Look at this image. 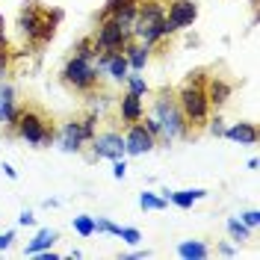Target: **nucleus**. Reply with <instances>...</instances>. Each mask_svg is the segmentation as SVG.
<instances>
[{
    "mask_svg": "<svg viewBox=\"0 0 260 260\" xmlns=\"http://www.w3.org/2000/svg\"><path fill=\"white\" fill-rule=\"evenodd\" d=\"M204 80H207V74L201 68H195L178 89V95H175L180 113L186 115V121L195 124V127H204L210 121V101L204 95Z\"/></svg>",
    "mask_w": 260,
    "mask_h": 260,
    "instance_id": "obj_1",
    "label": "nucleus"
},
{
    "mask_svg": "<svg viewBox=\"0 0 260 260\" xmlns=\"http://www.w3.org/2000/svg\"><path fill=\"white\" fill-rule=\"evenodd\" d=\"M154 115H157V121H160L162 139H166V142L189 136V121H186V115L180 113V107H178V101H175V92H172V89H162L160 98L154 101Z\"/></svg>",
    "mask_w": 260,
    "mask_h": 260,
    "instance_id": "obj_2",
    "label": "nucleus"
},
{
    "mask_svg": "<svg viewBox=\"0 0 260 260\" xmlns=\"http://www.w3.org/2000/svg\"><path fill=\"white\" fill-rule=\"evenodd\" d=\"M12 133H15L18 139H24L27 145H32V148H48L50 142H53V136H56L53 124H50L39 110H21Z\"/></svg>",
    "mask_w": 260,
    "mask_h": 260,
    "instance_id": "obj_3",
    "label": "nucleus"
},
{
    "mask_svg": "<svg viewBox=\"0 0 260 260\" xmlns=\"http://www.w3.org/2000/svg\"><path fill=\"white\" fill-rule=\"evenodd\" d=\"M101 80L95 62L89 59H80V56H71L62 68V83L68 89H77V92H92Z\"/></svg>",
    "mask_w": 260,
    "mask_h": 260,
    "instance_id": "obj_4",
    "label": "nucleus"
},
{
    "mask_svg": "<svg viewBox=\"0 0 260 260\" xmlns=\"http://www.w3.org/2000/svg\"><path fill=\"white\" fill-rule=\"evenodd\" d=\"M95 39L98 50H107V53H118V50H124L130 39V30H124L115 18H101V24H98V32L92 36Z\"/></svg>",
    "mask_w": 260,
    "mask_h": 260,
    "instance_id": "obj_5",
    "label": "nucleus"
},
{
    "mask_svg": "<svg viewBox=\"0 0 260 260\" xmlns=\"http://www.w3.org/2000/svg\"><path fill=\"white\" fill-rule=\"evenodd\" d=\"M154 145H157V139L145 130L142 118H139V121H133V124H127V133H124V154L139 157V154L154 151Z\"/></svg>",
    "mask_w": 260,
    "mask_h": 260,
    "instance_id": "obj_6",
    "label": "nucleus"
},
{
    "mask_svg": "<svg viewBox=\"0 0 260 260\" xmlns=\"http://www.w3.org/2000/svg\"><path fill=\"white\" fill-rule=\"evenodd\" d=\"M92 148H95V157H107V160H118L124 157V136L121 133H101L92 136Z\"/></svg>",
    "mask_w": 260,
    "mask_h": 260,
    "instance_id": "obj_7",
    "label": "nucleus"
},
{
    "mask_svg": "<svg viewBox=\"0 0 260 260\" xmlns=\"http://www.w3.org/2000/svg\"><path fill=\"white\" fill-rule=\"evenodd\" d=\"M166 18H169L178 30H186V27H192L195 18H198V6H195L192 0H172V3L166 6Z\"/></svg>",
    "mask_w": 260,
    "mask_h": 260,
    "instance_id": "obj_8",
    "label": "nucleus"
},
{
    "mask_svg": "<svg viewBox=\"0 0 260 260\" xmlns=\"http://www.w3.org/2000/svg\"><path fill=\"white\" fill-rule=\"evenodd\" d=\"M89 139H86V133H83V124L80 121H65L62 130H59V148L62 151H80Z\"/></svg>",
    "mask_w": 260,
    "mask_h": 260,
    "instance_id": "obj_9",
    "label": "nucleus"
},
{
    "mask_svg": "<svg viewBox=\"0 0 260 260\" xmlns=\"http://www.w3.org/2000/svg\"><path fill=\"white\" fill-rule=\"evenodd\" d=\"M231 92H234L231 83L222 80V77H207V80H204V95L210 101V110H219L228 98H231Z\"/></svg>",
    "mask_w": 260,
    "mask_h": 260,
    "instance_id": "obj_10",
    "label": "nucleus"
},
{
    "mask_svg": "<svg viewBox=\"0 0 260 260\" xmlns=\"http://www.w3.org/2000/svg\"><path fill=\"white\" fill-rule=\"evenodd\" d=\"M121 53L127 56V65L133 68V71H142V68L151 62V48H148L145 42H136V39H130Z\"/></svg>",
    "mask_w": 260,
    "mask_h": 260,
    "instance_id": "obj_11",
    "label": "nucleus"
},
{
    "mask_svg": "<svg viewBox=\"0 0 260 260\" xmlns=\"http://www.w3.org/2000/svg\"><path fill=\"white\" fill-rule=\"evenodd\" d=\"M39 21H42V6H36V0H30L24 9H21V18H18V27H21V36L27 39H36V30H39Z\"/></svg>",
    "mask_w": 260,
    "mask_h": 260,
    "instance_id": "obj_12",
    "label": "nucleus"
},
{
    "mask_svg": "<svg viewBox=\"0 0 260 260\" xmlns=\"http://www.w3.org/2000/svg\"><path fill=\"white\" fill-rule=\"evenodd\" d=\"M225 136L240 145H257V124L254 121H240L234 127H225Z\"/></svg>",
    "mask_w": 260,
    "mask_h": 260,
    "instance_id": "obj_13",
    "label": "nucleus"
},
{
    "mask_svg": "<svg viewBox=\"0 0 260 260\" xmlns=\"http://www.w3.org/2000/svg\"><path fill=\"white\" fill-rule=\"evenodd\" d=\"M118 113H121V121H124V124L139 121V118L145 115V110H142V98L133 95V92H124L121 104H118Z\"/></svg>",
    "mask_w": 260,
    "mask_h": 260,
    "instance_id": "obj_14",
    "label": "nucleus"
},
{
    "mask_svg": "<svg viewBox=\"0 0 260 260\" xmlns=\"http://www.w3.org/2000/svg\"><path fill=\"white\" fill-rule=\"evenodd\" d=\"M166 201H172V204H178L180 210H189L195 201H201V198H207V189H180V192H162Z\"/></svg>",
    "mask_w": 260,
    "mask_h": 260,
    "instance_id": "obj_15",
    "label": "nucleus"
},
{
    "mask_svg": "<svg viewBox=\"0 0 260 260\" xmlns=\"http://www.w3.org/2000/svg\"><path fill=\"white\" fill-rule=\"evenodd\" d=\"M104 71L113 77V80H127L130 74V65H127V56L118 50V53H110L107 56V62H104Z\"/></svg>",
    "mask_w": 260,
    "mask_h": 260,
    "instance_id": "obj_16",
    "label": "nucleus"
},
{
    "mask_svg": "<svg viewBox=\"0 0 260 260\" xmlns=\"http://www.w3.org/2000/svg\"><path fill=\"white\" fill-rule=\"evenodd\" d=\"M178 254L186 260H204L210 254V248H207V243H201V240H186V243L178 245Z\"/></svg>",
    "mask_w": 260,
    "mask_h": 260,
    "instance_id": "obj_17",
    "label": "nucleus"
},
{
    "mask_svg": "<svg viewBox=\"0 0 260 260\" xmlns=\"http://www.w3.org/2000/svg\"><path fill=\"white\" fill-rule=\"evenodd\" d=\"M56 243V231H50V228H45V231H39L36 234V240L32 243H27V257H32V254H39V251H45V248H50V245Z\"/></svg>",
    "mask_w": 260,
    "mask_h": 260,
    "instance_id": "obj_18",
    "label": "nucleus"
},
{
    "mask_svg": "<svg viewBox=\"0 0 260 260\" xmlns=\"http://www.w3.org/2000/svg\"><path fill=\"white\" fill-rule=\"evenodd\" d=\"M74 56H80V59H89V62H95V56H98V45H95V39H80V42L74 45Z\"/></svg>",
    "mask_w": 260,
    "mask_h": 260,
    "instance_id": "obj_19",
    "label": "nucleus"
},
{
    "mask_svg": "<svg viewBox=\"0 0 260 260\" xmlns=\"http://www.w3.org/2000/svg\"><path fill=\"white\" fill-rule=\"evenodd\" d=\"M166 204H169V201H166L162 195H154V192L139 195V207H142V210H166Z\"/></svg>",
    "mask_w": 260,
    "mask_h": 260,
    "instance_id": "obj_20",
    "label": "nucleus"
},
{
    "mask_svg": "<svg viewBox=\"0 0 260 260\" xmlns=\"http://www.w3.org/2000/svg\"><path fill=\"white\" fill-rule=\"evenodd\" d=\"M139 3H142V0H107L101 18H113L115 12H121V9H127V6H139Z\"/></svg>",
    "mask_w": 260,
    "mask_h": 260,
    "instance_id": "obj_21",
    "label": "nucleus"
},
{
    "mask_svg": "<svg viewBox=\"0 0 260 260\" xmlns=\"http://www.w3.org/2000/svg\"><path fill=\"white\" fill-rule=\"evenodd\" d=\"M248 231H251V228L245 225L243 219H228V234H231L237 243H245V240H248Z\"/></svg>",
    "mask_w": 260,
    "mask_h": 260,
    "instance_id": "obj_22",
    "label": "nucleus"
},
{
    "mask_svg": "<svg viewBox=\"0 0 260 260\" xmlns=\"http://www.w3.org/2000/svg\"><path fill=\"white\" fill-rule=\"evenodd\" d=\"M18 113H21V110L15 107V101H9V104H0V121H3V124H6L9 130L15 127V121H18Z\"/></svg>",
    "mask_w": 260,
    "mask_h": 260,
    "instance_id": "obj_23",
    "label": "nucleus"
},
{
    "mask_svg": "<svg viewBox=\"0 0 260 260\" xmlns=\"http://www.w3.org/2000/svg\"><path fill=\"white\" fill-rule=\"evenodd\" d=\"M74 231L80 237H92L95 234V219L92 216H74Z\"/></svg>",
    "mask_w": 260,
    "mask_h": 260,
    "instance_id": "obj_24",
    "label": "nucleus"
},
{
    "mask_svg": "<svg viewBox=\"0 0 260 260\" xmlns=\"http://www.w3.org/2000/svg\"><path fill=\"white\" fill-rule=\"evenodd\" d=\"M127 92H133V95H148V83L145 77H139V74H127Z\"/></svg>",
    "mask_w": 260,
    "mask_h": 260,
    "instance_id": "obj_25",
    "label": "nucleus"
},
{
    "mask_svg": "<svg viewBox=\"0 0 260 260\" xmlns=\"http://www.w3.org/2000/svg\"><path fill=\"white\" fill-rule=\"evenodd\" d=\"M142 124H145V130L151 133V136H154V139H162V127H160V121H157V115H154V113L148 115Z\"/></svg>",
    "mask_w": 260,
    "mask_h": 260,
    "instance_id": "obj_26",
    "label": "nucleus"
},
{
    "mask_svg": "<svg viewBox=\"0 0 260 260\" xmlns=\"http://www.w3.org/2000/svg\"><path fill=\"white\" fill-rule=\"evenodd\" d=\"M118 237H121L127 245H136L139 240H142V234H139L136 228H118Z\"/></svg>",
    "mask_w": 260,
    "mask_h": 260,
    "instance_id": "obj_27",
    "label": "nucleus"
},
{
    "mask_svg": "<svg viewBox=\"0 0 260 260\" xmlns=\"http://www.w3.org/2000/svg\"><path fill=\"white\" fill-rule=\"evenodd\" d=\"M95 231H104V234H113V237H118V225H115V222H110V219H95Z\"/></svg>",
    "mask_w": 260,
    "mask_h": 260,
    "instance_id": "obj_28",
    "label": "nucleus"
},
{
    "mask_svg": "<svg viewBox=\"0 0 260 260\" xmlns=\"http://www.w3.org/2000/svg\"><path fill=\"white\" fill-rule=\"evenodd\" d=\"M243 222H245L248 228H257V225H260V210H245V213H243Z\"/></svg>",
    "mask_w": 260,
    "mask_h": 260,
    "instance_id": "obj_29",
    "label": "nucleus"
},
{
    "mask_svg": "<svg viewBox=\"0 0 260 260\" xmlns=\"http://www.w3.org/2000/svg\"><path fill=\"white\" fill-rule=\"evenodd\" d=\"M207 130H210L213 136H225V124H222V118H210V121H207Z\"/></svg>",
    "mask_w": 260,
    "mask_h": 260,
    "instance_id": "obj_30",
    "label": "nucleus"
},
{
    "mask_svg": "<svg viewBox=\"0 0 260 260\" xmlns=\"http://www.w3.org/2000/svg\"><path fill=\"white\" fill-rule=\"evenodd\" d=\"M124 172H127V162L121 160V157H118V160H113V175H115V178L121 180V178H124Z\"/></svg>",
    "mask_w": 260,
    "mask_h": 260,
    "instance_id": "obj_31",
    "label": "nucleus"
},
{
    "mask_svg": "<svg viewBox=\"0 0 260 260\" xmlns=\"http://www.w3.org/2000/svg\"><path fill=\"white\" fill-rule=\"evenodd\" d=\"M9 101H15V89L12 86H0V104H9Z\"/></svg>",
    "mask_w": 260,
    "mask_h": 260,
    "instance_id": "obj_32",
    "label": "nucleus"
},
{
    "mask_svg": "<svg viewBox=\"0 0 260 260\" xmlns=\"http://www.w3.org/2000/svg\"><path fill=\"white\" fill-rule=\"evenodd\" d=\"M6 68H9V50H6V45L0 48V77L6 74Z\"/></svg>",
    "mask_w": 260,
    "mask_h": 260,
    "instance_id": "obj_33",
    "label": "nucleus"
},
{
    "mask_svg": "<svg viewBox=\"0 0 260 260\" xmlns=\"http://www.w3.org/2000/svg\"><path fill=\"white\" fill-rule=\"evenodd\" d=\"M12 240H15V234H12V231L0 234V251H3V248H9V245H12Z\"/></svg>",
    "mask_w": 260,
    "mask_h": 260,
    "instance_id": "obj_34",
    "label": "nucleus"
},
{
    "mask_svg": "<svg viewBox=\"0 0 260 260\" xmlns=\"http://www.w3.org/2000/svg\"><path fill=\"white\" fill-rule=\"evenodd\" d=\"M18 222H21V225H32V222H36V216H32L30 210H24L21 216H18Z\"/></svg>",
    "mask_w": 260,
    "mask_h": 260,
    "instance_id": "obj_35",
    "label": "nucleus"
},
{
    "mask_svg": "<svg viewBox=\"0 0 260 260\" xmlns=\"http://www.w3.org/2000/svg\"><path fill=\"white\" fill-rule=\"evenodd\" d=\"M219 254H225V257H234V254H237V248H234V245H228V243H222V245H219Z\"/></svg>",
    "mask_w": 260,
    "mask_h": 260,
    "instance_id": "obj_36",
    "label": "nucleus"
},
{
    "mask_svg": "<svg viewBox=\"0 0 260 260\" xmlns=\"http://www.w3.org/2000/svg\"><path fill=\"white\" fill-rule=\"evenodd\" d=\"M3 175H6V178H12V180L18 178V172L12 169V166H3Z\"/></svg>",
    "mask_w": 260,
    "mask_h": 260,
    "instance_id": "obj_37",
    "label": "nucleus"
},
{
    "mask_svg": "<svg viewBox=\"0 0 260 260\" xmlns=\"http://www.w3.org/2000/svg\"><path fill=\"white\" fill-rule=\"evenodd\" d=\"M151 251H133V254H127V257H133V260H142V257H148Z\"/></svg>",
    "mask_w": 260,
    "mask_h": 260,
    "instance_id": "obj_38",
    "label": "nucleus"
},
{
    "mask_svg": "<svg viewBox=\"0 0 260 260\" xmlns=\"http://www.w3.org/2000/svg\"><path fill=\"white\" fill-rule=\"evenodd\" d=\"M6 45V32H3V15H0V48Z\"/></svg>",
    "mask_w": 260,
    "mask_h": 260,
    "instance_id": "obj_39",
    "label": "nucleus"
},
{
    "mask_svg": "<svg viewBox=\"0 0 260 260\" xmlns=\"http://www.w3.org/2000/svg\"><path fill=\"white\" fill-rule=\"evenodd\" d=\"M251 6H254V9H257V0H251Z\"/></svg>",
    "mask_w": 260,
    "mask_h": 260,
    "instance_id": "obj_40",
    "label": "nucleus"
}]
</instances>
